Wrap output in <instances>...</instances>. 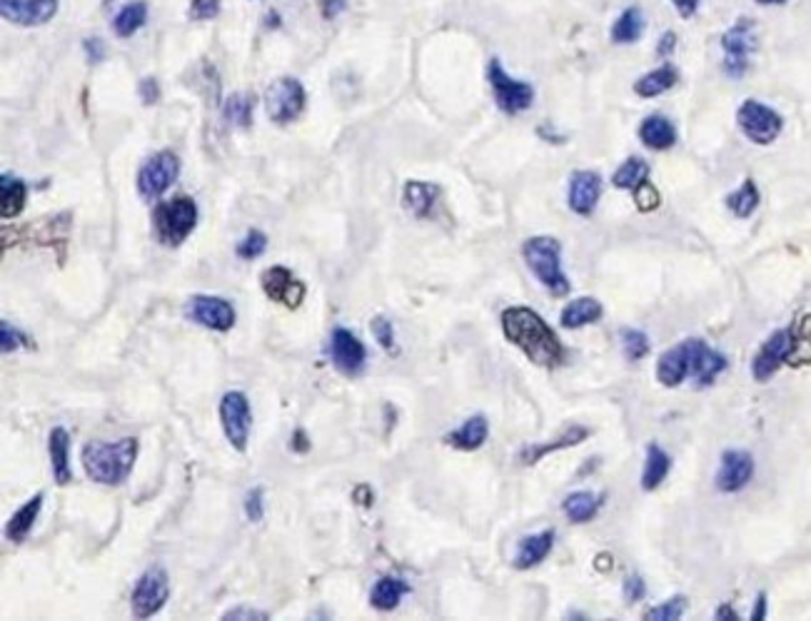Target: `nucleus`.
Returning a JSON list of instances; mask_svg holds the SVG:
<instances>
[{"instance_id": "a211bd4d", "label": "nucleus", "mask_w": 811, "mask_h": 621, "mask_svg": "<svg viewBox=\"0 0 811 621\" xmlns=\"http://www.w3.org/2000/svg\"><path fill=\"white\" fill-rule=\"evenodd\" d=\"M602 197V175L597 170H577L569 178L567 190V205L575 215L589 217Z\"/></svg>"}, {"instance_id": "f257e3e1", "label": "nucleus", "mask_w": 811, "mask_h": 621, "mask_svg": "<svg viewBox=\"0 0 811 621\" xmlns=\"http://www.w3.org/2000/svg\"><path fill=\"white\" fill-rule=\"evenodd\" d=\"M500 324L510 345L517 347L532 365L557 370L567 362V350L540 312L527 304H512L500 314Z\"/></svg>"}, {"instance_id": "dca6fc26", "label": "nucleus", "mask_w": 811, "mask_h": 621, "mask_svg": "<svg viewBox=\"0 0 811 621\" xmlns=\"http://www.w3.org/2000/svg\"><path fill=\"white\" fill-rule=\"evenodd\" d=\"M789 347H791L789 330L771 332L769 338L761 342V347L751 360V377L757 382H769L781 370V365H787Z\"/></svg>"}, {"instance_id": "49530a36", "label": "nucleus", "mask_w": 811, "mask_h": 621, "mask_svg": "<svg viewBox=\"0 0 811 621\" xmlns=\"http://www.w3.org/2000/svg\"><path fill=\"white\" fill-rule=\"evenodd\" d=\"M221 8H223L221 0H190L188 18H190V21H193V23L213 21V18L221 15Z\"/></svg>"}, {"instance_id": "c756f323", "label": "nucleus", "mask_w": 811, "mask_h": 621, "mask_svg": "<svg viewBox=\"0 0 811 621\" xmlns=\"http://www.w3.org/2000/svg\"><path fill=\"white\" fill-rule=\"evenodd\" d=\"M676 83H680V71H676L672 63H664L660 65V68L644 73L642 78L634 83V93L639 95V98L652 100V98H660V95L664 93H670Z\"/></svg>"}, {"instance_id": "bb28decb", "label": "nucleus", "mask_w": 811, "mask_h": 621, "mask_svg": "<svg viewBox=\"0 0 811 621\" xmlns=\"http://www.w3.org/2000/svg\"><path fill=\"white\" fill-rule=\"evenodd\" d=\"M43 502H45V494L38 492L21 506V510H15L13 517L8 520V524H6V539L8 542L23 544L28 537H31L35 522L43 512Z\"/></svg>"}, {"instance_id": "5701e85b", "label": "nucleus", "mask_w": 811, "mask_h": 621, "mask_svg": "<svg viewBox=\"0 0 811 621\" xmlns=\"http://www.w3.org/2000/svg\"><path fill=\"white\" fill-rule=\"evenodd\" d=\"M440 185L427 183V180H407L403 188V207L417 220L433 217L437 200H440Z\"/></svg>"}, {"instance_id": "c85d7f7f", "label": "nucleus", "mask_w": 811, "mask_h": 621, "mask_svg": "<svg viewBox=\"0 0 811 621\" xmlns=\"http://www.w3.org/2000/svg\"><path fill=\"white\" fill-rule=\"evenodd\" d=\"M409 585L399 577H380L370 589V607L377 611H395L409 595Z\"/></svg>"}, {"instance_id": "864d4df0", "label": "nucleus", "mask_w": 811, "mask_h": 621, "mask_svg": "<svg viewBox=\"0 0 811 621\" xmlns=\"http://www.w3.org/2000/svg\"><path fill=\"white\" fill-rule=\"evenodd\" d=\"M312 449V439L308 435V429H292V437H290V452L295 454H308Z\"/></svg>"}, {"instance_id": "37998d69", "label": "nucleus", "mask_w": 811, "mask_h": 621, "mask_svg": "<svg viewBox=\"0 0 811 621\" xmlns=\"http://www.w3.org/2000/svg\"><path fill=\"white\" fill-rule=\"evenodd\" d=\"M265 250H267V235L253 227V231H247L243 240L237 243L235 255L241 257V260H257V257L265 255Z\"/></svg>"}, {"instance_id": "13d9d810", "label": "nucleus", "mask_w": 811, "mask_h": 621, "mask_svg": "<svg viewBox=\"0 0 811 621\" xmlns=\"http://www.w3.org/2000/svg\"><path fill=\"white\" fill-rule=\"evenodd\" d=\"M674 47H676V33H672V31H670V33H664V35H662L660 45H657V53H660L662 58H670Z\"/></svg>"}, {"instance_id": "7c9ffc66", "label": "nucleus", "mask_w": 811, "mask_h": 621, "mask_svg": "<svg viewBox=\"0 0 811 621\" xmlns=\"http://www.w3.org/2000/svg\"><path fill=\"white\" fill-rule=\"evenodd\" d=\"M672 470V457L664 452L660 445L649 442L647 445V457H644V470H642V484L644 492H657L664 484L666 477H670Z\"/></svg>"}, {"instance_id": "8fccbe9b", "label": "nucleus", "mask_w": 811, "mask_h": 621, "mask_svg": "<svg viewBox=\"0 0 811 621\" xmlns=\"http://www.w3.org/2000/svg\"><path fill=\"white\" fill-rule=\"evenodd\" d=\"M622 595H625L627 604H637V601H642L644 595H647L644 579L639 577V575H627L625 585H622Z\"/></svg>"}, {"instance_id": "4c0bfd02", "label": "nucleus", "mask_w": 811, "mask_h": 621, "mask_svg": "<svg viewBox=\"0 0 811 621\" xmlns=\"http://www.w3.org/2000/svg\"><path fill=\"white\" fill-rule=\"evenodd\" d=\"M649 173H652V168H649V162L644 158H627L622 165H619L615 170L612 175V185L617 190H627V193H634L637 188H642L647 180H649Z\"/></svg>"}, {"instance_id": "a18cd8bd", "label": "nucleus", "mask_w": 811, "mask_h": 621, "mask_svg": "<svg viewBox=\"0 0 811 621\" xmlns=\"http://www.w3.org/2000/svg\"><path fill=\"white\" fill-rule=\"evenodd\" d=\"M243 510L247 522L260 524L265 520V486H253V490L245 494Z\"/></svg>"}, {"instance_id": "f8f14e48", "label": "nucleus", "mask_w": 811, "mask_h": 621, "mask_svg": "<svg viewBox=\"0 0 811 621\" xmlns=\"http://www.w3.org/2000/svg\"><path fill=\"white\" fill-rule=\"evenodd\" d=\"M260 290L270 302L282 304L288 310H298L308 298V285L300 277H295L290 267L273 265L260 275Z\"/></svg>"}, {"instance_id": "393cba45", "label": "nucleus", "mask_w": 811, "mask_h": 621, "mask_svg": "<svg viewBox=\"0 0 811 621\" xmlns=\"http://www.w3.org/2000/svg\"><path fill=\"white\" fill-rule=\"evenodd\" d=\"M637 136H639V142H642L644 148L654 150V152L672 150L676 146V140H680V136H676L674 122L666 116H660V113H654V116H647L642 122H639Z\"/></svg>"}, {"instance_id": "6e6552de", "label": "nucleus", "mask_w": 811, "mask_h": 621, "mask_svg": "<svg viewBox=\"0 0 811 621\" xmlns=\"http://www.w3.org/2000/svg\"><path fill=\"white\" fill-rule=\"evenodd\" d=\"M487 81H490L494 103H498V108L504 116H520V113L532 108L534 103L532 83L512 78L498 58H492L490 65H487Z\"/></svg>"}, {"instance_id": "6ab92c4d", "label": "nucleus", "mask_w": 811, "mask_h": 621, "mask_svg": "<svg viewBox=\"0 0 811 621\" xmlns=\"http://www.w3.org/2000/svg\"><path fill=\"white\" fill-rule=\"evenodd\" d=\"M690 375H692V338L670 350H664L660 360H657V382L666 389L684 385Z\"/></svg>"}, {"instance_id": "aec40b11", "label": "nucleus", "mask_w": 811, "mask_h": 621, "mask_svg": "<svg viewBox=\"0 0 811 621\" xmlns=\"http://www.w3.org/2000/svg\"><path fill=\"white\" fill-rule=\"evenodd\" d=\"M727 357L717 352L714 347H709L704 340L692 338V375L690 379H694V385L704 389L712 387L717 377L727 370Z\"/></svg>"}, {"instance_id": "ddd939ff", "label": "nucleus", "mask_w": 811, "mask_h": 621, "mask_svg": "<svg viewBox=\"0 0 811 621\" xmlns=\"http://www.w3.org/2000/svg\"><path fill=\"white\" fill-rule=\"evenodd\" d=\"M188 318L200 324V328L225 334L235 328L237 312L231 300L217 298V295H195L188 302Z\"/></svg>"}, {"instance_id": "2f4dec72", "label": "nucleus", "mask_w": 811, "mask_h": 621, "mask_svg": "<svg viewBox=\"0 0 811 621\" xmlns=\"http://www.w3.org/2000/svg\"><path fill=\"white\" fill-rule=\"evenodd\" d=\"M605 504V494H595V492H572L565 496L562 502V512L572 524H589L591 520L597 517L599 510Z\"/></svg>"}, {"instance_id": "f3484780", "label": "nucleus", "mask_w": 811, "mask_h": 621, "mask_svg": "<svg viewBox=\"0 0 811 621\" xmlns=\"http://www.w3.org/2000/svg\"><path fill=\"white\" fill-rule=\"evenodd\" d=\"M61 0H0V13L18 28H41L58 15Z\"/></svg>"}, {"instance_id": "473e14b6", "label": "nucleus", "mask_w": 811, "mask_h": 621, "mask_svg": "<svg viewBox=\"0 0 811 621\" xmlns=\"http://www.w3.org/2000/svg\"><path fill=\"white\" fill-rule=\"evenodd\" d=\"M25 203H28L25 180L11 173L0 175V215H3V220L21 215L25 210Z\"/></svg>"}, {"instance_id": "a19ab883", "label": "nucleus", "mask_w": 811, "mask_h": 621, "mask_svg": "<svg viewBox=\"0 0 811 621\" xmlns=\"http://www.w3.org/2000/svg\"><path fill=\"white\" fill-rule=\"evenodd\" d=\"M21 347L35 350V342L8 320L0 322V350H3L6 355H11V352H18Z\"/></svg>"}, {"instance_id": "2eb2a0df", "label": "nucleus", "mask_w": 811, "mask_h": 621, "mask_svg": "<svg viewBox=\"0 0 811 621\" xmlns=\"http://www.w3.org/2000/svg\"><path fill=\"white\" fill-rule=\"evenodd\" d=\"M754 477V457L744 449H724L719 457L717 474H714V486L722 494H737L751 482Z\"/></svg>"}, {"instance_id": "1a4fd4ad", "label": "nucleus", "mask_w": 811, "mask_h": 621, "mask_svg": "<svg viewBox=\"0 0 811 621\" xmlns=\"http://www.w3.org/2000/svg\"><path fill=\"white\" fill-rule=\"evenodd\" d=\"M724 73L729 78H744L751 65V55L757 51V25L751 18H739L727 33L722 35Z\"/></svg>"}, {"instance_id": "9b49d317", "label": "nucleus", "mask_w": 811, "mask_h": 621, "mask_svg": "<svg viewBox=\"0 0 811 621\" xmlns=\"http://www.w3.org/2000/svg\"><path fill=\"white\" fill-rule=\"evenodd\" d=\"M170 601V577L166 567L142 571L130 595V611L136 619H150Z\"/></svg>"}, {"instance_id": "412c9836", "label": "nucleus", "mask_w": 811, "mask_h": 621, "mask_svg": "<svg viewBox=\"0 0 811 621\" xmlns=\"http://www.w3.org/2000/svg\"><path fill=\"white\" fill-rule=\"evenodd\" d=\"M591 437V429L585 427V425H572L567 427L565 432H562L557 439H552V442H542V445H530V447H522L517 460L520 464L524 467H534L537 462L545 460V457L555 454V452H565V449H572L577 447L581 442H587V439Z\"/></svg>"}, {"instance_id": "a878e982", "label": "nucleus", "mask_w": 811, "mask_h": 621, "mask_svg": "<svg viewBox=\"0 0 811 621\" xmlns=\"http://www.w3.org/2000/svg\"><path fill=\"white\" fill-rule=\"evenodd\" d=\"M487 439H490V422H487L484 415H472L452 432H447L442 442L457 449V452H477V449L484 447Z\"/></svg>"}, {"instance_id": "72a5a7b5", "label": "nucleus", "mask_w": 811, "mask_h": 621, "mask_svg": "<svg viewBox=\"0 0 811 621\" xmlns=\"http://www.w3.org/2000/svg\"><path fill=\"white\" fill-rule=\"evenodd\" d=\"M255 105H257L255 93L237 90L233 95H227L225 103H223V118H225L227 126L241 128V130L250 128L253 120H255Z\"/></svg>"}, {"instance_id": "5fc2aeb1", "label": "nucleus", "mask_w": 811, "mask_h": 621, "mask_svg": "<svg viewBox=\"0 0 811 621\" xmlns=\"http://www.w3.org/2000/svg\"><path fill=\"white\" fill-rule=\"evenodd\" d=\"M350 0H320V15L324 21H335L338 15L348 11Z\"/></svg>"}, {"instance_id": "6e6d98bb", "label": "nucleus", "mask_w": 811, "mask_h": 621, "mask_svg": "<svg viewBox=\"0 0 811 621\" xmlns=\"http://www.w3.org/2000/svg\"><path fill=\"white\" fill-rule=\"evenodd\" d=\"M352 500L367 510V506H372V502H375V492H372L370 484H360L355 486V492H352Z\"/></svg>"}, {"instance_id": "bf43d9fd", "label": "nucleus", "mask_w": 811, "mask_h": 621, "mask_svg": "<svg viewBox=\"0 0 811 621\" xmlns=\"http://www.w3.org/2000/svg\"><path fill=\"white\" fill-rule=\"evenodd\" d=\"M767 619V595L761 591V595L757 597V601H754V611H751V621H761Z\"/></svg>"}, {"instance_id": "58836bf2", "label": "nucleus", "mask_w": 811, "mask_h": 621, "mask_svg": "<svg viewBox=\"0 0 811 621\" xmlns=\"http://www.w3.org/2000/svg\"><path fill=\"white\" fill-rule=\"evenodd\" d=\"M724 203H727L729 213L734 217H739V220L751 217L754 213H757V207L761 203V195H759L757 183H754V180H744V183L737 190H734V193L727 195V200H724Z\"/></svg>"}, {"instance_id": "4468645a", "label": "nucleus", "mask_w": 811, "mask_h": 621, "mask_svg": "<svg viewBox=\"0 0 811 621\" xmlns=\"http://www.w3.org/2000/svg\"><path fill=\"white\" fill-rule=\"evenodd\" d=\"M330 360L340 375L360 377L367 367V350L348 328H335L330 334Z\"/></svg>"}, {"instance_id": "4be33fe9", "label": "nucleus", "mask_w": 811, "mask_h": 621, "mask_svg": "<svg viewBox=\"0 0 811 621\" xmlns=\"http://www.w3.org/2000/svg\"><path fill=\"white\" fill-rule=\"evenodd\" d=\"M557 542V532L555 529H542L537 534H530L517 544V554H514L512 567L517 571H530L537 567V564L545 561L552 549H555Z\"/></svg>"}, {"instance_id": "c9c22d12", "label": "nucleus", "mask_w": 811, "mask_h": 621, "mask_svg": "<svg viewBox=\"0 0 811 621\" xmlns=\"http://www.w3.org/2000/svg\"><path fill=\"white\" fill-rule=\"evenodd\" d=\"M148 13L150 11H148L146 0H132V3L122 6L110 23L113 33H116V38H122V41H126V38H132L142 25L148 23Z\"/></svg>"}, {"instance_id": "423d86ee", "label": "nucleus", "mask_w": 811, "mask_h": 621, "mask_svg": "<svg viewBox=\"0 0 811 621\" xmlns=\"http://www.w3.org/2000/svg\"><path fill=\"white\" fill-rule=\"evenodd\" d=\"M305 108H308V93L298 78L282 75V78L267 85L265 110L275 126H290L302 116Z\"/></svg>"}, {"instance_id": "79ce46f5", "label": "nucleus", "mask_w": 811, "mask_h": 621, "mask_svg": "<svg viewBox=\"0 0 811 621\" xmlns=\"http://www.w3.org/2000/svg\"><path fill=\"white\" fill-rule=\"evenodd\" d=\"M686 607H690V601H686V597H682V595L680 597H672V599L662 601V604H657V607H652L649 611H644V619L647 621H676V619L684 617Z\"/></svg>"}, {"instance_id": "f03ea898", "label": "nucleus", "mask_w": 811, "mask_h": 621, "mask_svg": "<svg viewBox=\"0 0 811 621\" xmlns=\"http://www.w3.org/2000/svg\"><path fill=\"white\" fill-rule=\"evenodd\" d=\"M140 442L136 437H122L118 442L90 439L83 445L81 462L85 477L100 486H120L136 470Z\"/></svg>"}, {"instance_id": "ea45409f", "label": "nucleus", "mask_w": 811, "mask_h": 621, "mask_svg": "<svg viewBox=\"0 0 811 621\" xmlns=\"http://www.w3.org/2000/svg\"><path fill=\"white\" fill-rule=\"evenodd\" d=\"M619 340H622V350H625V357L629 362H639L644 360L649 355V350H652V345H649V338L642 332V330H634V328H625L622 332H619Z\"/></svg>"}, {"instance_id": "f704fd0d", "label": "nucleus", "mask_w": 811, "mask_h": 621, "mask_svg": "<svg viewBox=\"0 0 811 621\" xmlns=\"http://www.w3.org/2000/svg\"><path fill=\"white\" fill-rule=\"evenodd\" d=\"M644 28H647L644 11L639 6H632V8H627V11L612 23L609 38H612V43L617 45H632L644 35Z\"/></svg>"}, {"instance_id": "de8ad7c7", "label": "nucleus", "mask_w": 811, "mask_h": 621, "mask_svg": "<svg viewBox=\"0 0 811 621\" xmlns=\"http://www.w3.org/2000/svg\"><path fill=\"white\" fill-rule=\"evenodd\" d=\"M634 203L639 207V213H654L657 207L662 205V197H660V190H657L652 183H647L642 188L634 190Z\"/></svg>"}, {"instance_id": "3c124183", "label": "nucleus", "mask_w": 811, "mask_h": 621, "mask_svg": "<svg viewBox=\"0 0 811 621\" xmlns=\"http://www.w3.org/2000/svg\"><path fill=\"white\" fill-rule=\"evenodd\" d=\"M138 95H140V103L146 105V108H150V105H158L160 95H162L158 78H142L138 83Z\"/></svg>"}, {"instance_id": "b1692460", "label": "nucleus", "mask_w": 811, "mask_h": 621, "mask_svg": "<svg viewBox=\"0 0 811 621\" xmlns=\"http://www.w3.org/2000/svg\"><path fill=\"white\" fill-rule=\"evenodd\" d=\"M47 457H51V472L58 486H68L73 482L71 467V432L65 427H53L47 435Z\"/></svg>"}, {"instance_id": "0eeeda50", "label": "nucleus", "mask_w": 811, "mask_h": 621, "mask_svg": "<svg viewBox=\"0 0 811 621\" xmlns=\"http://www.w3.org/2000/svg\"><path fill=\"white\" fill-rule=\"evenodd\" d=\"M217 415H221V427L227 445H231L237 454H245L253 432V407L245 392L241 389L225 392L221 405H217Z\"/></svg>"}, {"instance_id": "e433bc0d", "label": "nucleus", "mask_w": 811, "mask_h": 621, "mask_svg": "<svg viewBox=\"0 0 811 621\" xmlns=\"http://www.w3.org/2000/svg\"><path fill=\"white\" fill-rule=\"evenodd\" d=\"M791 332V347L787 365L789 367H807L811 365V312L799 318Z\"/></svg>"}, {"instance_id": "39448f33", "label": "nucleus", "mask_w": 811, "mask_h": 621, "mask_svg": "<svg viewBox=\"0 0 811 621\" xmlns=\"http://www.w3.org/2000/svg\"><path fill=\"white\" fill-rule=\"evenodd\" d=\"M180 170H183V160H180L175 150L152 152V156L142 160V165L138 168V178H136L138 195L146 200V203L160 200L170 188L178 183Z\"/></svg>"}, {"instance_id": "cd10ccee", "label": "nucleus", "mask_w": 811, "mask_h": 621, "mask_svg": "<svg viewBox=\"0 0 811 621\" xmlns=\"http://www.w3.org/2000/svg\"><path fill=\"white\" fill-rule=\"evenodd\" d=\"M605 318V308L597 298H577L565 304V310L559 312V324L565 330H581L589 324H597Z\"/></svg>"}, {"instance_id": "c03bdc74", "label": "nucleus", "mask_w": 811, "mask_h": 621, "mask_svg": "<svg viewBox=\"0 0 811 621\" xmlns=\"http://www.w3.org/2000/svg\"><path fill=\"white\" fill-rule=\"evenodd\" d=\"M370 330H372V338H375L377 345L383 347L387 352V355H395V352H397V342H395V328H393V322H390L385 318V314H377V318H372Z\"/></svg>"}, {"instance_id": "09e8293b", "label": "nucleus", "mask_w": 811, "mask_h": 621, "mask_svg": "<svg viewBox=\"0 0 811 621\" xmlns=\"http://www.w3.org/2000/svg\"><path fill=\"white\" fill-rule=\"evenodd\" d=\"M270 619L273 614H267V611L255 607H233L223 614V621H270Z\"/></svg>"}, {"instance_id": "680f3d73", "label": "nucleus", "mask_w": 811, "mask_h": 621, "mask_svg": "<svg viewBox=\"0 0 811 621\" xmlns=\"http://www.w3.org/2000/svg\"><path fill=\"white\" fill-rule=\"evenodd\" d=\"M757 3L759 6H785L789 3V0H757Z\"/></svg>"}, {"instance_id": "4d7b16f0", "label": "nucleus", "mask_w": 811, "mask_h": 621, "mask_svg": "<svg viewBox=\"0 0 811 621\" xmlns=\"http://www.w3.org/2000/svg\"><path fill=\"white\" fill-rule=\"evenodd\" d=\"M672 6L682 18H692L696 11H700L702 0H672Z\"/></svg>"}, {"instance_id": "9d476101", "label": "nucleus", "mask_w": 811, "mask_h": 621, "mask_svg": "<svg viewBox=\"0 0 811 621\" xmlns=\"http://www.w3.org/2000/svg\"><path fill=\"white\" fill-rule=\"evenodd\" d=\"M737 126L754 146H771L785 130V118L767 103L744 100L737 110Z\"/></svg>"}, {"instance_id": "603ef678", "label": "nucleus", "mask_w": 811, "mask_h": 621, "mask_svg": "<svg viewBox=\"0 0 811 621\" xmlns=\"http://www.w3.org/2000/svg\"><path fill=\"white\" fill-rule=\"evenodd\" d=\"M83 51H85V58H88L90 65H100L105 61V55H108V47H105V43L100 41V38H85Z\"/></svg>"}, {"instance_id": "052dcab7", "label": "nucleus", "mask_w": 811, "mask_h": 621, "mask_svg": "<svg viewBox=\"0 0 811 621\" xmlns=\"http://www.w3.org/2000/svg\"><path fill=\"white\" fill-rule=\"evenodd\" d=\"M714 619H719V621H737L739 614H737V611H734L732 604H719L717 611H714Z\"/></svg>"}, {"instance_id": "20e7f679", "label": "nucleus", "mask_w": 811, "mask_h": 621, "mask_svg": "<svg viewBox=\"0 0 811 621\" xmlns=\"http://www.w3.org/2000/svg\"><path fill=\"white\" fill-rule=\"evenodd\" d=\"M198 203L190 195H178L173 200H162L152 207V233L160 245L175 247L183 245L198 227Z\"/></svg>"}, {"instance_id": "7ed1b4c3", "label": "nucleus", "mask_w": 811, "mask_h": 621, "mask_svg": "<svg viewBox=\"0 0 811 621\" xmlns=\"http://www.w3.org/2000/svg\"><path fill=\"white\" fill-rule=\"evenodd\" d=\"M522 260L530 272L545 285L552 298H565L572 285L562 267V243L549 235H534L522 243Z\"/></svg>"}]
</instances>
